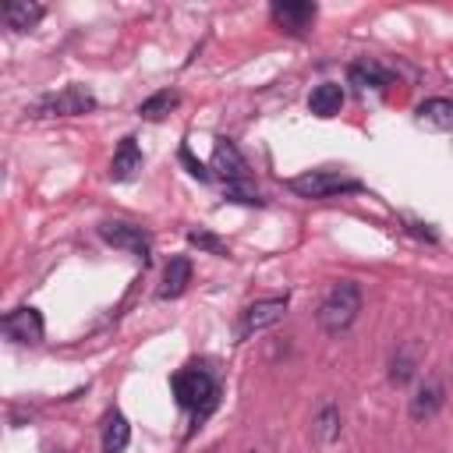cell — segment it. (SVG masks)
Here are the masks:
<instances>
[{
	"instance_id": "obj_1",
	"label": "cell",
	"mask_w": 453,
	"mask_h": 453,
	"mask_svg": "<svg viewBox=\"0 0 453 453\" xmlns=\"http://www.w3.org/2000/svg\"><path fill=\"white\" fill-rule=\"evenodd\" d=\"M170 389H173L177 403L195 414V425L205 421V418L212 414V407L219 403V386H216V379H212L202 365H188V368L173 372Z\"/></svg>"
},
{
	"instance_id": "obj_2",
	"label": "cell",
	"mask_w": 453,
	"mask_h": 453,
	"mask_svg": "<svg viewBox=\"0 0 453 453\" xmlns=\"http://www.w3.org/2000/svg\"><path fill=\"white\" fill-rule=\"evenodd\" d=\"M357 311H361V287H357L354 280H340V283H333V287L326 290V297L319 301L315 319H319V326H322L326 333L340 336V333H347V329L354 326Z\"/></svg>"
},
{
	"instance_id": "obj_3",
	"label": "cell",
	"mask_w": 453,
	"mask_h": 453,
	"mask_svg": "<svg viewBox=\"0 0 453 453\" xmlns=\"http://www.w3.org/2000/svg\"><path fill=\"white\" fill-rule=\"evenodd\" d=\"M287 188L301 198H333V195H343V191H361L365 184L357 177H343L336 170H304V173L290 177Z\"/></svg>"
},
{
	"instance_id": "obj_4",
	"label": "cell",
	"mask_w": 453,
	"mask_h": 453,
	"mask_svg": "<svg viewBox=\"0 0 453 453\" xmlns=\"http://www.w3.org/2000/svg\"><path fill=\"white\" fill-rule=\"evenodd\" d=\"M92 110H96V96L85 85H67V88L53 92V96H46L32 106L35 117H81V113H92Z\"/></svg>"
},
{
	"instance_id": "obj_5",
	"label": "cell",
	"mask_w": 453,
	"mask_h": 453,
	"mask_svg": "<svg viewBox=\"0 0 453 453\" xmlns=\"http://www.w3.org/2000/svg\"><path fill=\"white\" fill-rule=\"evenodd\" d=\"M269 18H273V25H276L280 32L301 39V35H308V28L315 25L319 7H315L311 0H276V4L269 7Z\"/></svg>"
},
{
	"instance_id": "obj_6",
	"label": "cell",
	"mask_w": 453,
	"mask_h": 453,
	"mask_svg": "<svg viewBox=\"0 0 453 453\" xmlns=\"http://www.w3.org/2000/svg\"><path fill=\"white\" fill-rule=\"evenodd\" d=\"M283 311H287V294H280V297H262V301L248 304V308L241 311L237 336H241V340H248L251 333H262V329L276 326V322L283 319Z\"/></svg>"
},
{
	"instance_id": "obj_7",
	"label": "cell",
	"mask_w": 453,
	"mask_h": 453,
	"mask_svg": "<svg viewBox=\"0 0 453 453\" xmlns=\"http://www.w3.org/2000/svg\"><path fill=\"white\" fill-rule=\"evenodd\" d=\"M99 237H103L106 244L120 248V251H131L142 265H149L152 244H149V237H145L142 226H134V223H103V226H99Z\"/></svg>"
},
{
	"instance_id": "obj_8",
	"label": "cell",
	"mask_w": 453,
	"mask_h": 453,
	"mask_svg": "<svg viewBox=\"0 0 453 453\" xmlns=\"http://www.w3.org/2000/svg\"><path fill=\"white\" fill-rule=\"evenodd\" d=\"M0 329L14 343H39L42 340V315L35 308H14V311L4 315Z\"/></svg>"
},
{
	"instance_id": "obj_9",
	"label": "cell",
	"mask_w": 453,
	"mask_h": 453,
	"mask_svg": "<svg viewBox=\"0 0 453 453\" xmlns=\"http://www.w3.org/2000/svg\"><path fill=\"white\" fill-rule=\"evenodd\" d=\"M212 170L234 184V180H248V159L241 156V149L230 142V138H219L216 149H212Z\"/></svg>"
},
{
	"instance_id": "obj_10",
	"label": "cell",
	"mask_w": 453,
	"mask_h": 453,
	"mask_svg": "<svg viewBox=\"0 0 453 453\" xmlns=\"http://www.w3.org/2000/svg\"><path fill=\"white\" fill-rule=\"evenodd\" d=\"M347 81L357 88H389L393 85V71L386 64H379L375 57H361L347 67Z\"/></svg>"
},
{
	"instance_id": "obj_11",
	"label": "cell",
	"mask_w": 453,
	"mask_h": 453,
	"mask_svg": "<svg viewBox=\"0 0 453 453\" xmlns=\"http://www.w3.org/2000/svg\"><path fill=\"white\" fill-rule=\"evenodd\" d=\"M142 170V149H138V138L134 134H124L113 149V159H110V177L113 180H131L134 173Z\"/></svg>"
},
{
	"instance_id": "obj_12",
	"label": "cell",
	"mask_w": 453,
	"mask_h": 453,
	"mask_svg": "<svg viewBox=\"0 0 453 453\" xmlns=\"http://www.w3.org/2000/svg\"><path fill=\"white\" fill-rule=\"evenodd\" d=\"M446 403V386L439 379H425L418 386V393L411 396V418L414 421H428L439 414V407Z\"/></svg>"
},
{
	"instance_id": "obj_13",
	"label": "cell",
	"mask_w": 453,
	"mask_h": 453,
	"mask_svg": "<svg viewBox=\"0 0 453 453\" xmlns=\"http://www.w3.org/2000/svg\"><path fill=\"white\" fill-rule=\"evenodd\" d=\"M418 124L428 127V131H453V99H442V96H432L418 106Z\"/></svg>"
},
{
	"instance_id": "obj_14",
	"label": "cell",
	"mask_w": 453,
	"mask_h": 453,
	"mask_svg": "<svg viewBox=\"0 0 453 453\" xmlns=\"http://www.w3.org/2000/svg\"><path fill=\"white\" fill-rule=\"evenodd\" d=\"M340 106H343V85H336V81H322V85H315L311 96H308V110H311L315 117H322V120L336 117Z\"/></svg>"
},
{
	"instance_id": "obj_15",
	"label": "cell",
	"mask_w": 453,
	"mask_h": 453,
	"mask_svg": "<svg viewBox=\"0 0 453 453\" xmlns=\"http://www.w3.org/2000/svg\"><path fill=\"white\" fill-rule=\"evenodd\" d=\"M42 14H46V7L42 4H28V0H11V4H4V21H7V28H14V32H28V28H35L39 21H42Z\"/></svg>"
},
{
	"instance_id": "obj_16",
	"label": "cell",
	"mask_w": 453,
	"mask_h": 453,
	"mask_svg": "<svg viewBox=\"0 0 453 453\" xmlns=\"http://www.w3.org/2000/svg\"><path fill=\"white\" fill-rule=\"evenodd\" d=\"M188 283H191V262H188L184 255H177V258H170L166 269H163L159 297H163V301H166V297H180V294L188 290Z\"/></svg>"
},
{
	"instance_id": "obj_17",
	"label": "cell",
	"mask_w": 453,
	"mask_h": 453,
	"mask_svg": "<svg viewBox=\"0 0 453 453\" xmlns=\"http://www.w3.org/2000/svg\"><path fill=\"white\" fill-rule=\"evenodd\" d=\"M131 442V425L120 411H110L103 421V453H124Z\"/></svg>"
},
{
	"instance_id": "obj_18",
	"label": "cell",
	"mask_w": 453,
	"mask_h": 453,
	"mask_svg": "<svg viewBox=\"0 0 453 453\" xmlns=\"http://www.w3.org/2000/svg\"><path fill=\"white\" fill-rule=\"evenodd\" d=\"M340 428H343V421H340V407L326 400V403L315 411V418H311V432H315V439H319L322 446H329V442L340 439Z\"/></svg>"
},
{
	"instance_id": "obj_19",
	"label": "cell",
	"mask_w": 453,
	"mask_h": 453,
	"mask_svg": "<svg viewBox=\"0 0 453 453\" xmlns=\"http://www.w3.org/2000/svg\"><path fill=\"white\" fill-rule=\"evenodd\" d=\"M177 103H180V96H177V92H170V88H163V92H156V96L142 99L138 117H142V120H163Z\"/></svg>"
},
{
	"instance_id": "obj_20",
	"label": "cell",
	"mask_w": 453,
	"mask_h": 453,
	"mask_svg": "<svg viewBox=\"0 0 453 453\" xmlns=\"http://www.w3.org/2000/svg\"><path fill=\"white\" fill-rule=\"evenodd\" d=\"M188 244H195L198 251L219 255V258H223V255H230V251H226V244H223L216 234H209V230H191V234H188Z\"/></svg>"
},
{
	"instance_id": "obj_21",
	"label": "cell",
	"mask_w": 453,
	"mask_h": 453,
	"mask_svg": "<svg viewBox=\"0 0 453 453\" xmlns=\"http://www.w3.org/2000/svg\"><path fill=\"white\" fill-rule=\"evenodd\" d=\"M226 198H230V202H241V205H265V198H262L248 180H234V184H226Z\"/></svg>"
},
{
	"instance_id": "obj_22",
	"label": "cell",
	"mask_w": 453,
	"mask_h": 453,
	"mask_svg": "<svg viewBox=\"0 0 453 453\" xmlns=\"http://www.w3.org/2000/svg\"><path fill=\"white\" fill-rule=\"evenodd\" d=\"M414 375V361L407 357V354H400V357H393V365H389V379L396 382V386H403L407 379Z\"/></svg>"
},
{
	"instance_id": "obj_23",
	"label": "cell",
	"mask_w": 453,
	"mask_h": 453,
	"mask_svg": "<svg viewBox=\"0 0 453 453\" xmlns=\"http://www.w3.org/2000/svg\"><path fill=\"white\" fill-rule=\"evenodd\" d=\"M180 163H184V166H188V173H191V177H198V180H209V177H212V173H209V170L191 156V149H188V145H180Z\"/></svg>"
},
{
	"instance_id": "obj_24",
	"label": "cell",
	"mask_w": 453,
	"mask_h": 453,
	"mask_svg": "<svg viewBox=\"0 0 453 453\" xmlns=\"http://www.w3.org/2000/svg\"><path fill=\"white\" fill-rule=\"evenodd\" d=\"M407 226H411V234H418V237H425V241H435V230H428V223H414V219H407Z\"/></svg>"
}]
</instances>
